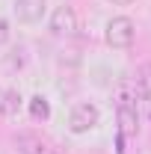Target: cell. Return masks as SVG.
Returning a JSON list of instances; mask_svg holds the SVG:
<instances>
[{"label":"cell","instance_id":"1","mask_svg":"<svg viewBox=\"0 0 151 154\" xmlns=\"http://www.w3.org/2000/svg\"><path fill=\"white\" fill-rule=\"evenodd\" d=\"M101 125V110H98V104L95 101H77L74 107H71V113H68V131L77 136L89 134Z\"/></svg>","mask_w":151,"mask_h":154},{"label":"cell","instance_id":"2","mask_svg":"<svg viewBox=\"0 0 151 154\" xmlns=\"http://www.w3.org/2000/svg\"><path fill=\"white\" fill-rule=\"evenodd\" d=\"M104 38H107V45H110V48L125 51V48H131L133 38H136V24H133L128 15H113V18L107 21Z\"/></svg>","mask_w":151,"mask_h":154},{"label":"cell","instance_id":"3","mask_svg":"<svg viewBox=\"0 0 151 154\" xmlns=\"http://www.w3.org/2000/svg\"><path fill=\"white\" fill-rule=\"evenodd\" d=\"M15 145H18V154H59L57 142L42 131H18Z\"/></svg>","mask_w":151,"mask_h":154},{"label":"cell","instance_id":"4","mask_svg":"<svg viewBox=\"0 0 151 154\" xmlns=\"http://www.w3.org/2000/svg\"><path fill=\"white\" fill-rule=\"evenodd\" d=\"M48 27H51V33L59 38H71L80 30V21H77V12L74 6H68V3H62L57 6L54 12H51V18H48Z\"/></svg>","mask_w":151,"mask_h":154},{"label":"cell","instance_id":"5","mask_svg":"<svg viewBox=\"0 0 151 154\" xmlns=\"http://www.w3.org/2000/svg\"><path fill=\"white\" fill-rule=\"evenodd\" d=\"M12 12L21 24H39L48 12V3L45 0H15L12 3Z\"/></svg>","mask_w":151,"mask_h":154},{"label":"cell","instance_id":"6","mask_svg":"<svg viewBox=\"0 0 151 154\" xmlns=\"http://www.w3.org/2000/svg\"><path fill=\"white\" fill-rule=\"evenodd\" d=\"M116 116H119V131H122V136H136L139 134V110L133 104H119L116 107Z\"/></svg>","mask_w":151,"mask_h":154},{"label":"cell","instance_id":"7","mask_svg":"<svg viewBox=\"0 0 151 154\" xmlns=\"http://www.w3.org/2000/svg\"><path fill=\"white\" fill-rule=\"evenodd\" d=\"M21 107H24L21 92L12 89V86H3V89H0V116H3V119H15V116L21 113Z\"/></svg>","mask_w":151,"mask_h":154},{"label":"cell","instance_id":"8","mask_svg":"<svg viewBox=\"0 0 151 154\" xmlns=\"http://www.w3.org/2000/svg\"><path fill=\"white\" fill-rule=\"evenodd\" d=\"M27 110H30V119L33 122H48L51 119V101L45 95H33L27 101Z\"/></svg>","mask_w":151,"mask_h":154},{"label":"cell","instance_id":"9","mask_svg":"<svg viewBox=\"0 0 151 154\" xmlns=\"http://www.w3.org/2000/svg\"><path fill=\"white\" fill-rule=\"evenodd\" d=\"M136 110H142L145 119H151V92H139V98H136Z\"/></svg>","mask_w":151,"mask_h":154},{"label":"cell","instance_id":"10","mask_svg":"<svg viewBox=\"0 0 151 154\" xmlns=\"http://www.w3.org/2000/svg\"><path fill=\"white\" fill-rule=\"evenodd\" d=\"M9 38H12V27H9V21H6V18H0V48L9 45Z\"/></svg>","mask_w":151,"mask_h":154},{"label":"cell","instance_id":"11","mask_svg":"<svg viewBox=\"0 0 151 154\" xmlns=\"http://www.w3.org/2000/svg\"><path fill=\"white\" fill-rule=\"evenodd\" d=\"M136 83H139V89H142V92H151V65L142 68V77H139Z\"/></svg>","mask_w":151,"mask_h":154},{"label":"cell","instance_id":"12","mask_svg":"<svg viewBox=\"0 0 151 154\" xmlns=\"http://www.w3.org/2000/svg\"><path fill=\"white\" fill-rule=\"evenodd\" d=\"M110 3H116V6H128L131 0H110Z\"/></svg>","mask_w":151,"mask_h":154}]
</instances>
